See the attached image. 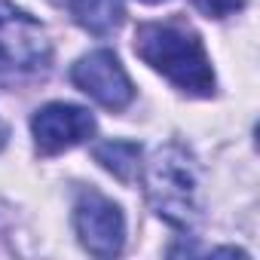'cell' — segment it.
Segmentation results:
<instances>
[{
	"mask_svg": "<svg viewBox=\"0 0 260 260\" xmlns=\"http://www.w3.org/2000/svg\"><path fill=\"white\" fill-rule=\"evenodd\" d=\"M135 55L150 64L156 74H162L172 86H178L187 95L208 98L214 95V71L205 55V46L196 34L175 28V25H141L135 31Z\"/></svg>",
	"mask_w": 260,
	"mask_h": 260,
	"instance_id": "1",
	"label": "cell"
},
{
	"mask_svg": "<svg viewBox=\"0 0 260 260\" xmlns=\"http://www.w3.org/2000/svg\"><path fill=\"white\" fill-rule=\"evenodd\" d=\"M144 193L153 211L178 230H193L202 217L199 166L181 144L153 150V156L144 162Z\"/></svg>",
	"mask_w": 260,
	"mask_h": 260,
	"instance_id": "2",
	"label": "cell"
},
{
	"mask_svg": "<svg viewBox=\"0 0 260 260\" xmlns=\"http://www.w3.org/2000/svg\"><path fill=\"white\" fill-rule=\"evenodd\" d=\"M52 61V46L37 19L0 0V74H43Z\"/></svg>",
	"mask_w": 260,
	"mask_h": 260,
	"instance_id": "3",
	"label": "cell"
},
{
	"mask_svg": "<svg viewBox=\"0 0 260 260\" xmlns=\"http://www.w3.org/2000/svg\"><path fill=\"white\" fill-rule=\"evenodd\" d=\"M74 226L80 236V245L95 257H116L125 242V217L116 202L107 196L89 190L80 193L74 205Z\"/></svg>",
	"mask_w": 260,
	"mask_h": 260,
	"instance_id": "4",
	"label": "cell"
},
{
	"mask_svg": "<svg viewBox=\"0 0 260 260\" xmlns=\"http://www.w3.org/2000/svg\"><path fill=\"white\" fill-rule=\"evenodd\" d=\"M71 80L80 92H86L89 98H95L107 110H122L135 98L132 80H128L119 58L110 49H95V52L83 55L71 68Z\"/></svg>",
	"mask_w": 260,
	"mask_h": 260,
	"instance_id": "5",
	"label": "cell"
},
{
	"mask_svg": "<svg viewBox=\"0 0 260 260\" xmlns=\"http://www.w3.org/2000/svg\"><path fill=\"white\" fill-rule=\"evenodd\" d=\"M31 132H34L37 150L46 156H55L95 135V116L80 104L55 101V104L40 107L31 116Z\"/></svg>",
	"mask_w": 260,
	"mask_h": 260,
	"instance_id": "6",
	"label": "cell"
},
{
	"mask_svg": "<svg viewBox=\"0 0 260 260\" xmlns=\"http://www.w3.org/2000/svg\"><path fill=\"white\" fill-rule=\"evenodd\" d=\"M71 16L83 31L107 37L122 25L125 7L122 0H71Z\"/></svg>",
	"mask_w": 260,
	"mask_h": 260,
	"instance_id": "7",
	"label": "cell"
},
{
	"mask_svg": "<svg viewBox=\"0 0 260 260\" xmlns=\"http://www.w3.org/2000/svg\"><path fill=\"white\" fill-rule=\"evenodd\" d=\"M95 159L119 181H135L138 166H141V144L135 141H101L95 144Z\"/></svg>",
	"mask_w": 260,
	"mask_h": 260,
	"instance_id": "8",
	"label": "cell"
},
{
	"mask_svg": "<svg viewBox=\"0 0 260 260\" xmlns=\"http://www.w3.org/2000/svg\"><path fill=\"white\" fill-rule=\"evenodd\" d=\"M245 4L248 0H193V7L208 19H226L233 13H239Z\"/></svg>",
	"mask_w": 260,
	"mask_h": 260,
	"instance_id": "9",
	"label": "cell"
},
{
	"mask_svg": "<svg viewBox=\"0 0 260 260\" xmlns=\"http://www.w3.org/2000/svg\"><path fill=\"white\" fill-rule=\"evenodd\" d=\"M4 144H7V125L0 122V147H4Z\"/></svg>",
	"mask_w": 260,
	"mask_h": 260,
	"instance_id": "10",
	"label": "cell"
},
{
	"mask_svg": "<svg viewBox=\"0 0 260 260\" xmlns=\"http://www.w3.org/2000/svg\"><path fill=\"white\" fill-rule=\"evenodd\" d=\"M141 4H150L153 7V4H166V0H141Z\"/></svg>",
	"mask_w": 260,
	"mask_h": 260,
	"instance_id": "11",
	"label": "cell"
}]
</instances>
